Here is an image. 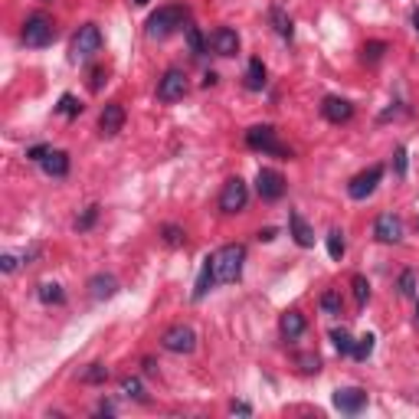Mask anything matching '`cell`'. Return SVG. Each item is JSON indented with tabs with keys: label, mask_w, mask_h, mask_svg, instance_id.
I'll return each mask as SVG.
<instances>
[{
	"label": "cell",
	"mask_w": 419,
	"mask_h": 419,
	"mask_svg": "<svg viewBox=\"0 0 419 419\" xmlns=\"http://www.w3.org/2000/svg\"><path fill=\"white\" fill-rule=\"evenodd\" d=\"M89 295H92L95 301L115 298V295H118V279L111 272H95L92 279H89Z\"/></svg>",
	"instance_id": "cell-14"
},
{
	"label": "cell",
	"mask_w": 419,
	"mask_h": 419,
	"mask_svg": "<svg viewBox=\"0 0 419 419\" xmlns=\"http://www.w3.org/2000/svg\"><path fill=\"white\" fill-rule=\"evenodd\" d=\"M52 40H56V23H52V17L33 13V17L23 23V43L30 46V50H43Z\"/></svg>",
	"instance_id": "cell-3"
},
{
	"label": "cell",
	"mask_w": 419,
	"mask_h": 419,
	"mask_svg": "<svg viewBox=\"0 0 419 419\" xmlns=\"http://www.w3.org/2000/svg\"><path fill=\"white\" fill-rule=\"evenodd\" d=\"M121 128H125V105L108 102L102 108V115H99V131H102L105 138H115Z\"/></svg>",
	"instance_id": "cell-13"
},
{
	"label": "cell",
	"mask_w": 419,
	"mask_h": 419,
	"mask_svg": "<svg viewBox=\"0 0 419 419\" xmlns=\"http://www.w3.org/2000/svg\"><path fill=\"white\" fill-rule=\"evenodd\" d=\"M344 252H347V240H344L341 230H331L328 233V256L331 259H344Z\"/></svg>",
	"instance_id": "cell-26"
},
{
	"label": "cell",
	"mask_w": 419,
	"mask_h": 419,
	"mask_svg": "<svg viewBox=\"0 0 419 419\" xmlns=\"http://www.w3.org/2000/svg\"><path fill=\"white\" fill-rule=\"evenodd\" d=\"M374 236H376L380 242H400V240H403V223H400V216H393V213L376 216Z\"/></svg>",
	"instance_id": "cell-16"
},
{
	"label": "cell",
	"mask_w": 419,
	"mask_h": 419,
	"mask_svg": "<svg viewBox=\"0 0 419 419\" xmlns=\"http://www.w3.org/2000/svg\"><path fill=\"white\" fill-rule=\"evenodd\" d=\"M184 95H187V76L180 69H167L157 82V99L161 102H180Z\"/></svg>",
	"instance_id": "cell-10"
},
{
	"label": "cell",
	"mask_w": 419,
	"mask_h": 419,
	"mask_svg": "<svg viewBox=\"0 0 419 419\" xmlns=\"http://www.w3.org/2000/svg\"><path fill=\"white\" fill-rule=\"evenodd\" d=\"M184 20H187V10L184 7H161L157 13H151L147 17V36L151 40H167L171 33H177L180 26H184Z\"/></svg>",
	"instance_id": "cell-2"
},
{
	"label": "cell",
	"mask_w": 419,
	"mask_h": 419,
	"mask_svg": "<svg viewBox=\"0 0 419 419\" xmlns=\"http://www.w3.org/2000/svg\"><path fill=\"white\" fill-rule=\"evenodd\" d=\"M203 86H206V89L216 86V72H206V76H203Z\"/></svg>",
	"instance_id": "cell-44"
},
{
	"label": "cell",
	"mask_w": 419,
	"mask_h": 419,
	"mask_svg": "<svg viewBox=\"0 0 419 419\" xmlns=\"http://www.w3.org/2000/svg\"><path fill=\"white\" fill-rule=\"evenodd\" d=\"M161 347L171 354H194L197 351V331L190 325H174L161 334Z\"/></svg>",
	"instance_id": "cell-6"
},
{
	"label": "cell",
	"mask_w": 419,
	"mask_h": 419,
	"mask_svg": "<svg viewBox=\"0 0 419 419\" xmlns=\"http://www.w3.org/2000/svg\"><path fill=\"white\" fill-rule=\"evenodd\" d=\"M364 406H367V390H360V386H344L334 393V410L347 413V416H357Z\"/></svg>",
	"instance_id": "cell-11"
},
{
	"label": "cell",
	"mask_w": 419,
	"mask_h": 419,
	"mask_svg": "<svg viewBox=\"0 0 419 419\" xmlns=\"http://www.w3.org/2000/svg\"><path fill=\"white\" fill-rule=\"evenodd\" d=\"M380 180H384V167L374 164V167H367V171H360L357 177H351V184H347V197L351 200H367L370 194L376 190Z\"/></svg>",
	"instance_id": "cell-8"
},
{
	"label": "cell",
	"mask_w": 419,
	"mask_h": 419,
	"mask_svg": "<svg viewBox=\"0 0 419 419\" xmlns=\"http://www.w3.org/2000/svg\"><path fill=\"white\" fill-rule=\"evenodd\" d=\"M269 20H272L275 33L282 36V40H291V33H295V30H291V17L285 13L282 7H272V10H269Z\"/></svg>",
	"instance_id": "cell-22"
},
{
	"label": "cell",
	"mask_w": 419,
	"mask_h": 419,
	"mask_svg": "<svg viewBox=\"0 0 419 419\" xmlns=\"http://www.w3.org/2000/svg\"><path fill=\"white\" fill-rule=\"evenodd\" d=\"M99 413H102V416H111V413H115V406H111V403H102V406H99Z\"/></svg>",
	"instance_id": "cell-45"
},
{
	"label": "cell",
	"mask_w": 419,
	"mask_h": 419,
	"mask_svg": "<svg viewBox=\"0 0 419 419\" xmlns=\"http://www.w3.org/2000/svg\"><path fill=\"white\" fill-rule=\"evenodd\" d=\"M99 50H102V30L95 23L79 26V33L72 36V62H89Z\"/></svg>",
	"instance_id": "cell-4"
},
{
	"label": "cell",
	"mask_w": 419,
	"mask_h": 419,
	"mask_svg": "<svg viewBox=\"0 0 419 419\" xmlns=\"http://www.w3.org/2000/svg\"><path fill=\"white\" fill-rule=\"evenodd\" d=\"M206 43H210V50H213L216 56H236V52H240V33H236L233 26H216Z\"/></svg>",
	"instance_id": "cell-12"
},
{
	"label": "cell",
	"mask_w": 419,
	"mask_h": 419,
	"mask_svg": "<svg viewBox=\"0 0 419 419\" xmlns=\"http://www.w3.org/2000/svg\"><path fill=\"white\" fill-rule=\"evenodd\" d=\"M216 282V272H213V256H206L203 265H200V275H197V285H194V301H203L206 291L213 289Z\"/></svg>",
	"instance_id": "cell-19"
},
{
	"label": "cell",
	"mask_w": 419,
	"mask_h": 419,
	"mask_svg": "<svg viewBox=\"0 0 419 419\" xmlns=\"http://www.w3.org/2000/svg\"><path fill=\"white\" fill-rule=\"evenodd\" d=\"M321 115L334 125H341V121H351L354 118V105L347 99H337V95H328L325 102H321Z\"/></svg>",
	"instance_id": "cell-15"
},
{
	"label": "cell",
	"mask_w": 419,
	"mask_h": 419,
	"mask_svg": "<svg viewBox=\"0 0 419 419\" xmlns=\"http://www.w3.org/2000/svg\"><path fill=\"white\" fill-rule=\"evenodd\" d=\"M184 36H187V46H190V52H194V56H197V60H200V56H203V52H206V46H210V43H206V40H203V33H200L197 26H184Z\"/></svg>",
	"instance_id": "cell-25"
},
{
	"label": "cell",
	"mask_w": 419,
	"mask_h": 419,
	"mask_svg": "<svg viewBox=\"0 0 419 419\" xmlns=\"http://www.w3.org/2000/svg\"><path fill=\"white\" fill-rule=\"evenodd\" d=\"M279 328H282V337L285 341H298L301 334H305V328H308V321H305V315L301 311H285L282 321H279Z\"/></svg>",
	"instance_id": "cell-18"
},
{
	"label": "cell",
	"mask_w": 419,
	"mask_h": 419,
	"mask_svg": "<svg viewBox=\"0 0 419 419\" xmlns=\"http://www.w3.org/2000/svg\"><path fill=\"white\" fill-rule=\"evenodd\" d=\"M341 295H337V291H325V295H321V311H325V315H341Z\"/></svg>",
	"instance_id": "cell-32"
},
{
	"label": "cell",
	"mask_w": 419,
	"mask_h": 419,
	"mask_svg": "<svg viewBox=\"0 0 419 419\" xmlns=\"http://www.w3.org/2000/svg\"><path fill=\"white\" fill-rule=\"evenodd\" d=\"M275 236H279V233H275L272 226H269V230H259V242H272Z\"/></svg>",
	"instance_id": "cell-43"
},
{
	"label": "cell",
	"mask_w": 419,
	"mask_h": 419,
	"mask_svg": "<svg viewBox=\"0 0 419 419\" xmlns=\"http://www.w3.org/2000/svg\"><path fill=\"white\" fill-rule=\"evenodd\" d=\"M396 289H400L403 298H416V295H419V289H416V272H413V269H406V272L400 275Z\"/></svg>",
	"instance_id": "cell-27"
},
{
	"label": "cell",
	"mask_w": 419,
	"mask_h": 419,
	"mask_svg": "<svg viewBox=\"0 0 419 419\" xmlns=\"http://www.w3.org/2000/svg\"><path fill=\"white\" fill-rule=\"evenodd\" d=\"M135 4H138V7H145V4H151V0H135Z\"/></svg>",
	"instance_id": "cell-48"
},
{
	"label": "cell",
	"mask_w": 419,
	"mask_h": 419,
	"mask_svg": "<svg viewBox=\"0 0 419 419\" xmlns=\"http://www.w3.org/2000/svg\"><path fill=\"white\" fill-rule=\"evenodd\" d=\"M413 325H416V331H419V295H416V321H413Z\"/></svg>",
	"instance_id": "cell-47"
},
{
	"label": "cell",
	"mask_w": 419,
	"mask_h": 419,
	"mask_svg": "<svg viewBox=\"0 0 419 419\" xmlns=\"http://www.w3.org/2000/svg\"><path fill=\"white\" fill-rule=\"evenodd\" d=\"M108 380V367L102 364H89V370L82 374V384H105Z\"/></svg>",
	"instance_id": "cell-35"
},
{
	"label": "cell",
	"mask_w": 419,
	"mask_h": 419,
	"mask_svg": "<svg viewBox=\"0 0 419 419\" xmlns=\"http://www.w3.org/2000/svg\"><path fill=\"white\" fill-rule=\"evenodd\" d=\"M40 301H43V305H62V301H66V291H62L60 282H43L40 285Z\"/></svg>",
	"instance_id": "cell-23"
},
{
	"label": "cell",
	"mask_w": 419,
	"mask_h": 419,
	"mask_svg": "<svg viewBox=\"0 0 419 419\" xmlns=\"http://www.w3.org/2000/svg\"><path fill=\"white\" fill-rule=\"evenodd\" d=\"M384 52H386V43H384V40H370V43L364 46V62H370V66H374V62L384 60Z\"/></svg>",
	"instance_id": "cell-31"
},
{
	"label": "cell",
	"mask_w": 419,
	"mask_h": 419,
	"mask_svg": "<svg viewBox=\"0 0 419 419\" xmlns=\"http://www.w3.org/2000/svg\"><path fill=\"white\" fill-rule=\"evenodd\" d=\"M56 111H60V115H66V118H76L79 111H82V102H79L76 95H62L60 99V105H56Z\"/></svg>",
	"instance_id": "cell-29"
},
{
	"label": "cell",
	"mask_w": 419,
	"mask_h": 419,
	"mask_svg": "<svg viewBox=\"0 0 419 419\" xmlns=\"http://www.w3.org/2000/svg\"><path fill=\"white\" fill-rule=\"evenodd\" d=\"M161 236H164V242H167V246H184V240H187V236H184V230H180V226H174V223H167V226H164L161 230Z\"/></svg>",
	"instance_id": "cell-34"
},
{
	"label": "cell",
	"mask_w": 419,
	"mask_h": 419,
	"mask_svg": "<svg viewBox=\"0 0 419 419\" xmlns=\"http://www.w3.org/2000/svg\"><path fill=\"white\" fill-rule=\"evenodd\" d=\"M246 89H249V92H262V89H265V66H262V60H249V66H246Z\"/></svg>",
	"instance_id": "cell-21"
},
{
	"label": "cell",
	"mask_w": 419,
	"mask_h": 419,
	"mask_svg": "<svg viewBox=\"0 0 419 419\" xmlns=\"http://www.w3.org/2000/svg\"><path fill=\"white\" fill-rule=\"evenodd\" d=\"M295 364L301 367V374H318V370H321V360H318V354H298V357H295Z\"/></svg>",
	"instance_id": "cell-36"
},
{
	"label": "cell",
	"mask_w": 419,
	"mask_h": 419,
	"mask_svg": "<svg viewBox=\"0 0 419 419\" xmlns=\"http://www.w3.org/2000/svg\"><path fill=\"white\" fill-rule=\"evenodd\" d=\"M0 269H4V272H13V269H17V256H4L0 259Z\"/></svg>",
	"instance_id": "cell-42"
},
{
	"label": "cell",
	"mask_w": 419,
	"mask_h": 419,
	"mask_svg": "<svg viewBox=\"0 0 419 419\" xmlns=\"http://www.w3.org/2000/svg\"><path fill=\"white\" fill-rule=\"evenodd\" d=\"M242 262H246V246L242 242H226L213 252V272L216 282H240Z\"/></svg>",
	"instance_id": "cell-1"
},
{
	"label": "cell",
	"mask_w": 419,
	"mask_h": 419,
	"mask_svg": "<svg viewBox=\"0 0 419 419\" xmlns=\"http://www.w3.org/2000/svg\"><path fill=\"white\" fill-rule=\"evenodd\" d=\"M413 30H416V33H419V10H416V13H413Z\"/></svg>",
	"instance_id": "cell-46"
},
{
	"label": "cell",
	"mask_w": 419,
	"mask_h": 419,
	"mask_svg": "<svg viewBox=\"0 0 419 419\" xmlns=\"http://www.w3.org/2000/svg\"><path fill=\"white\" fill-rule=\"evenodd\" d=\"M95 220H99V206H86V213H82V216H79V220H76V230L79 233H86V230H92V226H95Z\"/></svg>",
	"instance_id": "cell-37"
},
{
	"label": "cell",
	"mask_w": 419,
	"mask_h": 419,
	"mask_svg": "<svg viewBox=\"0 0 419 419\" xmlns=\"http://www.w3.org/2000/svg\"><path fill=\"white\" fill-rule=\"evenodd\" d=\"M52 147H46V145H36V147H30V151H26V157H30V161H36V164H43V157L50 155Z\"/></svg>",
	"instance_id": "cell-39"
},
{
	"label": "cell",
	"mask_w": 419,
	"mask_h": 419,
	"mask_svg": "<svg viewBox=\"0 0 419 419\" xmlns=\"http://www.w3.org/2000/svg\"><path fill=\"white\" fill-rule=\"evenodd\" d=\"M249 203V187L242 177H230L220 190V210L223 213H240Z\"/></svg>",
	"instance_id": "cell-7"
},
{
	"label": "cell",
	"mask_w": 419,
	"mask_h": 419,
	"mask_svg": "<svg viewBox=\"0 0 419 419\" xmlns=\"http://www.w3.org/2000/svg\"><path fill=\"white\" fill-rule=\"evenodd\" d=\"M246 145L252 151H265V155H279V157H291L282 145H279V131L272 125H252L246 131Z\"/></svg>",
	"instance_id": "cell-5"
},
{
	"label": "cell",
	"mask_w": 419,
	"mask_h": 419,
	"mask_svg": "<svg viewBox=\"0 0 419 419\" xmlns=\"http://www.w3.org/2000/svg\"><path fill=\"white\" fill-rule=\"evenodd\" d=\"M289 233H291V240L298 242L301 249L315 246V230L305 223V216H301L298 210H291V213H289Z\"/></svg>",
	"instance_id": "cell-17"
},
{
	"label": "cell",
	"mask_w": 419,
	"mask_h": 419,
	"mask_svg": "<svg viewBox=\"0 0 419 419\" xmlns=\"http://www.w3.org/2000/svg\"><path fill=\"white\" fill-rule=\"evenodd\" d=\"M331 341H334V347H337V354H351L354 351V337L344 328H334L331 331Z\"/></svg>",
	"instance_id": "cell-30"
},
{
	"label": "cell",
	"mask_w": 419,
	"mask_h": 419,
	"mask_svg": "<svg viewBox=\"0 0 419 419\" xmlns=\"http://www.w3.org/2000/svg\"><path fill=\"white\" fill-rule=\"evenodd\" d=\"M43 171L50 174V177H66L69 174V155L66 151H50V155L43 157Z\"/></svg>",
	"instance_id": "cell-20"
},
{
	"label": "cell",
	"mask_w": 419,
	"mask_h": 419,
	"mask_svg": "<svg viewBox=\"0 0 419 419\" xmlns=\"http://www.w3.org/2000/svg\"><path fill=\"white\" fill-rule=\"evenodd\" d=\"M256 194L265 200V203H275V200H282L285 194V177L279 171H272V167H262V171L256 174Z\"/></svg>",
	"instance_id": "cell-9"
},
{
	"label": "cell",
	"mask_w": 419,
	"mask_h": 419,
	"mask_svg": "<svg viewBox=\"0 0 419 419\" xmlns=\"http://www.w3.org/2000/svg\"><path fill=\"white\" fill-rule=\"evenodd\" d=\"M374 347H376V337H374V334H360V337H357V341H354V351H351V357L354 360H367L370 357V354H374Z\"/></svg>",
	"instance_id": "cell-24"
},
{
	"label": "cell",
	"mask_w": 419,
	"mask_h": 419,
	"mask_svg": "<svg viewBox=\"0 0 419 419\" xmlns=\"http://www.w3.org/2000/svg\"><path fill=\"white\" fill-rule=\"evenodd\" d=\"M393 167H396V177H403V174H406V147H396Z\"/></svg>",
	"instance_id": "cell-38"
},
{
	"label": "cell",
	"mask_w": 419,
	"mask_h": 419,
	"mask_svg": "<svg viewBox=\"0 0 419 419\" xmlns=\"http://www.w3.org/2000/svg\"><path fill=\"white\" fill-rule=\"evenodd\" d=\"M102 82H105V69L99 66V69H92V79H89V89H92V92H99V89H102Z\"/></svg>",
	"instance_id": "cell-40"
},
{
	"label": "cell",
	"mask_w": 419,
	"mask_h": 419,
	"mask_svg": "<svg viewBox=\"0 0 419 419\" xmlns=\"http://www.w3.org/2000/svg\"><path fill=\"white\" fill-rule=\"evenodd\" d=\"M230 413H240V416H252V406H249V403H233Z\"/></svg>",
	"instance_id": "cell-41"
},
{
	"label": "cell",
	"mask_w": 419,
	"mask_h": 419,
	"mask_svg": "<svg viewBox=\"0 0 419 419\" xmlns=\"http://www.w3.org/2000/svg\"><path fill=\"white\" fill-rule=\"evenodd\" d=\"M351 289H354V298H357V305L364 308V305L370 301V282L364 279V275H354V279H351Z\"/></svg>",
	"instance_id": "cell-28"
},
{
	"label": "cell",
	"mask_w": 419,
	"mask_h": 419,
	"mask_svg": "<svg viewBox=\"0 0 419 419\" xmlns=\"http://www.w3.org/2000/svg\"><path fill=\"white\" fill-rule=\"evenodd\" d=\"M121 396H128V400H145V393H141V380H138V376H125V380H121Z\"/></svg>",
	"instance_id": "cell-33"
}]
</instances>
